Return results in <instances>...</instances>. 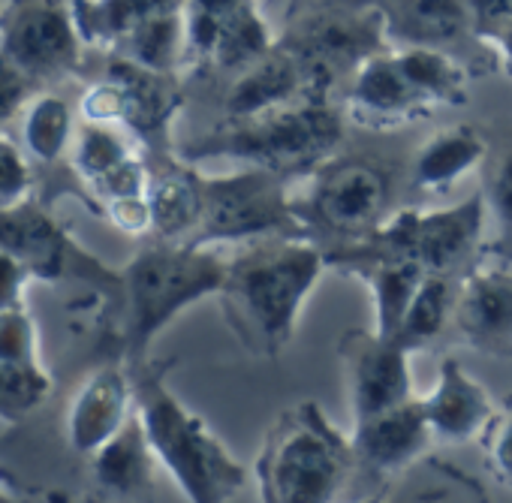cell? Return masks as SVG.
Masks as SVG:
<instances>
[{
    "label": "cell",
    "instance_id": "1",
    "mask_svg": "<svg viewBox=\"0 0 512 503\" xmlns=\"http://www.w3.org/2000/svg\"><path fill=\"white\" fill-rule=\"evenodd\" d=\"M326 269V250L317 247L314 238L244 244V250L229 257L217 293L229 332L250 356L269 362L281 359Z\"/></svg>",
    "mask_w": 512,
    "mask_h": 503
},
{
    "label": "cell",
    "instance_id": "26",
    "mask_svg": "<svg viewBox=\"0 0 512 503\" xmlns=\"http://www.w3.org/2000/svg\"><path fill=\"white\" fill-rule=\"evenodd\" d=\"M455 299H458V278L455 275H440V272H425L404 320L398 329V341L404 344L407 353L431 347L449 326L455 314Z\"/></svg>",
    "mask_w": 512,
    "mask_h": 503
},
{
    "label": "cell",
    "instance_id": "31",
    "mask_svg": "<svg viewBox=\"0 0 512 503\" xmlns=\"http://www.w3.org/2000/svg\"><path fill=\"white\" fill-rule=\"evenodd\" d=\"M0 362L43 368L40 359V332L28 305L0 311Z\"/></svg>",
    "mask_w": 512,
    "mask_h": 503
},
{
    "label": "cell",
    "instance_id": "7",
    "mask_svg": "<svg viewBox=\"0 0 512 503\" xmlns=\"http://www.w3.org/2000/svg\"><path fill=\"white\" fill-rule=\"evenodd\" d=\"M296 211L311 238L329 235L341 244L371 235L389 208V175L359 157H332L293 193Z\"/></svg>",
    "mask_w": 512,
    "mask_h": 503
},
{
    "label": "cell",
    "instance_id": "35",
    "mask_svg": "<svg viewBox=\"0 0 512 503\" xmlns=\"http://www.w3.org/2000/svg\"><path fill=\"white\" fill-rule=\"evenodd\" d=\"M40 94L16 67H10L4 61V55H0V136H4V130L19 121V115L25 112V106L31 103V97Z\"/></svg>",
    "mask_w": 512,
    "mask_h": 503
},
{
    "label": "cell",
    "instance_id": "5",
    "mask_svg": "<svg viewBox=\"0 0 512 503\" xmlns=\"http://www.w3.org/2000/svg\"><path fill=\"white\" fill-rule=\"evenodd\" d=\"M341 139L344 118L326 103V97H308L266 115L226 121V127L184 151V160H232L293 181L308 178L338 157Z\"/></svg>",
    "mask_w": 512,
    "mask_h": 503
},
{
    "label": "cell",
    "instance_id": "4",
    "mask_svg": "<svg viewBox=\"0 0 512 503\" xmlns=\"http://www.w3.org/2000/svg\"><path fill=\"white\" fill-rule=\"evenodd\" d=\"M356 467L350 434L317 401H302L266 431L253 473L260 503H338Z\"/></svg>",
    "mask_w": 512,
    "mask_h": 503
},
{
    "label": "cell",
    "instance_id": "11",
    "mask_svg": "<svg viewBox=\"0 0 512 503\" xmlns=\"http://www.w3.org/2000/svg\"><path fill=\"white\" fill-rule=\"evenodd\" d=\"M455 338L491 359H512V266L476 263L458 281Z\"/></svg>",
    "mask_w": 512,
    "mask_h": 503
},
{
    "label": "cell",
    "instance_id": "8",
    "mask_svg": "<svg viewBox=\"0 0 512 503\" xmlns=\"http://www.w3.org/2000/svg\"><path fill=\"white\" fill-rule=\"evenodd\" d=\"M85 49L70 0H7L0 10V55L37 91L76 76Z\"/></svg>",
    "mask_w": 512,
    "mask_h": 503
},
{
    "label": "cell",
    "instance_id": "3",
    "mask_svg": "<svg viewBox=\"0 0 512 503\" xmlns=\"http://www.w3.org/2000/svg\"><path fill=\"white\" fill-rule=\"evenodd\" d=\"M229 260L217 247L145 241L121 269V350L127 368L148 362L151 341L190 305L217 299Z\"/></svg>",
    "mask_w": 512,
    "mask_h": 503
},
{
    "label": "cell",
    "instance_id": "15",
    "mask_svg": "<svg viewBox=\"0 0 512 503\" xmlns=\"http://www.w3.org/2000/svg\"><path fill=\"white\" fill-rule=\"evenodd\" d=\"M350 443L359 467L377 476H392L419 464L434 446V434L428 428L422 401L410 398L401 407L353 422Z\"/></svg>",
    "mask_w": 512,
    "mask_h": 503
},
{
    "label": "cell",
    "instance_id": "37",
    "mask_svg": "<svg viewBox=\"0 0 512 503\" xmlns=\"http://www.w3.org/2000/svg\"><path fill=\"white\" fill-rule=\"evenodd\" d=\"M473 34L482 43H491L512 28V0H467Z\"/></svg>",
    "mask_w": 512,
    "mask_h": 503
},
{
    "label": "cell",
    "instance_id": "33",
    "mask_svg": "<svg viewBox=\"0 0 512 503\" xmlns=\"http://www.w3.org/2000/svg\"><path fill=\"white\" fill-rule=\"evenodd\" d=\"M34 196V169L22 145L0 136V211Z\"/></svg>",
    "mask_w": 512,
    "mask_h": 503
},
{
    "label": "cell",
    "instance_id": "6",
    "mask_svg": "<svg viewBox=\"0 0 512 503\" xmlns=\"http://www.w3.org/2000/svg\"><path fill=\"white\" fill-rule=\"evenodd\" d=\"M272 238H311L290 190V178L238 166L223 175L202 172V217L190 244H256Z\"/></svg>",
    "mask_w": 512,
    "mask_h": 503
},
{
    "label": "cell",
    "instance_id": "22",
    "mask_svg": "<svg viewBox=\"0 0 512 503\" xmlns=\"http://www.w3.org/2000/svg\"><path fill=\"white\" fill-rule=\"evenodd\" d=\"M470 31L467 0H395L383 13L386 46L446 49Z\"/></svg>",
    "mask_w": 512,
    "mask_h": 503
},
{
    "label": "cell",
    "instance_id": "18",
    "mask_svg": "<svg viewBox=\"0 0 512 503\" xmlns=\"http://www.w3.org/2000/svg\"><path fill=\"white\" fill-rule=\"evenodd\" d=\"M154 473L157 458L145 437L139 413H133L127 425L91 455V476L106 497L142 503L154 491Z\"/></svg>",
    "mask_w": 512,
    "mask_h": 503
},
{
    "label": "cell",
    "instance_id": "13",
    "mask_svg": "<svg viewBox=\"0 0 512 503\" xmlns=\"http://www.w3.org/2000/svg\"><path fill=\"white\" fill-rule=\"evenodd\" d=\"M329 82L317 76L296 49H272L263 61H256L232 82L223 112L226 121H241L266 115L308 97H323Z\"/></svg>",
    "mask_w": 512,
    "mask_h": 503
},
{
    "label": "cell",
    "instance_id": "44",
    "mask_svg": "<svg viewBox=\"0 0 512 503\" xmlns=\"http://www.w3.org/2000/svg\"><path fill=\"white\" fill-rule=\"evenodd\" d=\"M386 497L383 494H374V497H368V500H359V503H383Z\"/></svg>",
    "mask_w": 512,
    "mask_h": 503
},
{
    "label": "cell",
    "instance_id": "2",
    "mask_svg": "<svg viewBox=\"0 0 512 503\" xmlns=\"http://www.w3.org/2000/svg\"><path fill=\"white\" fill-rule=\"evenodd\" d=\"M172 368L175 359H148L130 368L145 437L187 503H229L244 488L247 473L208 422L169 389Z\"/></svg>",
    "mask_w": 512,
    "mask_h": 503
},
{
    "label": "cell",
    "instance_id": "42",
    "mask_svg": "<svg viewBox=\"0 0 512 503\" xmlns=\"http://www.w3.org/2000/svg\"><path fill=\"white\" fill-rule=\"evenodd\" d=\"M0 503H25L22 497H16L10 488H4V485H0Z\"/></svg>",
    "mask_w": 512,
    "mask_h": 503
},
{
    "label": "cell",
    "instance_id": "28",
    "mask_svg": "<svg viewBox=\"0 0 512 503\" xmlns=\"http://www.w3.org/2000/svg\"><path fill=\"white\" fill-rule=\"evenodd\" d=\"M139 151L142 148L136 145V136L127 127L82 121L76 127L73 148H70V157L67 160H70L73 175L88 190L97 178H103L106 172H112L115 166H121L124 160H130Z\"/></svg>",
    "mask_w": 512,
    "mask_h": 503
},
{
    "label": "cell",
    "instance_id": "25",
    "mask_svg": "<svg viewBox=\"0 0 512 503\" xmlns=\"http://www.w3.org/2000/svg\"><path fill=\"white\" fill-rule=\"evenodd\" d=\"M389 49L395 52L398 64L413 79V85L422 91V97L434 106V112L467 103L470 73L452 52L422 49V46H389Z\"/></svg>",
    "mask_w": 512,
    "mask_h": 503
},
{
    "label": "cell",
    "instance_id": "9",
    "mask_svg": "<svg viewBox=\"0 0 512 503\" xmlns=\"http://www.w3.org/2000/svg\"><path fill=\"white\" fill-rule=\"evenodd\" d=\"M0 247L13 250L43 284L88 281L121 302V272L106 269V263L79 247L37 196L0 211Z\"/></svg>",
    "mask_w": 512,
    "mask_h": 503
},
{
    "label": "cell",
    "instance_id": "16",
    "mask_svg": "<svg viewBox=\"0 0 512 503\" xmlns=\"http://www.w3.org/2000/svg\"><path fill=\"white\" fill-rule=\"evenodd\" d=\"M434 443L443 446H464L482 440L485 428L491 425L497 404L488 389L467 374V368L446 356L437 371V383L428 395L419 398Z\"/></svg>",
    "mask_w": 512,
    "mask_h": 503
},
{
    "label": "cell",
    "instance_id": "12",
    "mask_svg": "<svg viewBox=\"0 0 512 503\" xmlns=\"http://www.w3.org/2000/svg\"><path fill=\"white\" fill-rule=\"evenodd\" d=\"M344 115L368 130H398L434 115V106L404 73L395 52L380 49L356 67Z\"/></svg>",
    "mask_w": 512,
    "mask_h": 503
},
{
    "label": "cell",
    "instance_id": "43",
    "mask_svg": "<svg viewBox=\"0 0 512 503\" xmlns=\"http://www.w3.org/2000/svg\"><path fill=\"white\" fill-rule=\"evenodd\" d=\"M497 254H500V260H503V263H509V266H512V247H497Z\"/></svg>",
    "mask_w": 512,
    "mask_h": 503
},
{
    "label": "cell",
    "instance_id": "41",
    "mask_svg": "<svg viewBox=\"0 0 512 503\" xmlns=\"http://www.w3.org/2000/svg\"><path fill=\"white\" fill-rule=\"evenodd\" d=\"M85 503H136V500H118V497H106V494H91V497H85Z\"/></svg>",
    "mask_w": 512,
    "mask_h": 503
},
{
    "label": "cell",
    "instance_id": "40",
    "mask_svg": "<svg viewBox=\"0 0 512 503\" xmlns=\"http://www.w3.org/2000/svg\"><path fill=\"white\" fill-rule=\"evenodd\" d=\"M491 52H494V58H497V64H500V70L512 79V28L509 31H503L500 37H494L491 43H485Z\"/></svg>",
    "mask_w": 512,
    "mask_h": 503
},
{
    "label": "cell",
    "instance_id": "20",
    "mask_svg": "<svg viewBox=\"0 0 512 503\" xmlns=\"http://www.w3.org/2000/svg\"><path fill=\"white\" fill-rule=\"evenodd\" d=\"M488 139L473 124H452L428 136L410 166V178L425 193L452 190L488 160Z\"/></svg>",
    "mask_w": 512,
    "mask_h": 503
},
{
    "label": "cell",
    "instance_id": "27",
    "mask_svg": "<svg viewBox=\"0 0 512 503\" xmlns=\"http://www.w3.org/2000/svg\"><path fill=\"white\" fill-rule=\"evenodd\" d=\"M115 55H121V58L145 67V70L172 76L178 70V64L187 58L184 10L163 13V16L142 22L115 46Z\"/></svg>",
    "mask_w": 512,
    "mask_h": 503
},
{
    "label": "cell",
    "instance_id": "21",
    "mask_svg": "<svg viewBox=\"0 0 512 503\" xmlns=\"http://www.w3.org/2000/svg\"><path fill=\"white\" fill-rule=\"evenodd\" d=\"M148 202L151 238L190 244L202 217V172L193 163L166 160L154 169Z\"/></svg>",
    "mask_w": 512,
    "mask_h": 503
},
{
    "label": "cell",
    "instance_id": "38",
    "mask_svg": "<svg viewBox=\"0 0 512 503\" xmlns=\"http://www.w3.org/2000/svg\"><path fill=\"white\" fill-rule=\"evenodd\" d=\"M103 217L121 229L124 235H151V202L148 196H133V199H115L103 208Z\"/></svg>",
    "mask_w": 512,
    "mask_h": 503
},
{
    "label": "cell",
    "instance_id": "29",
    "mask_svg": "<svg viewBox=\"0 0 512 503\" xmlns=\"http://www.w3.org/2000/svg\"><path fill=\"white\" fill-rule=\"evenodd\" d=\"M272 49L275 46H272L266 19L260 16L253 0H247V4H241L238 10H232L223 19L211 64L220 70H229V73H244L256 61H263Z\"/></svg>",
    "mask_w": 512,
    "mask_h": 503
},
{
    "label": "cell",
    "instance_id": "10",
    "mask_svg": "<svg viewBox=\"0 0 512 503\" xmlns=\"http://www.w3.org/2000/svg\"><path fill=\"white\" fill-rule=\"evenodd\" d=\"M338 356L353 422L371 419L416 398L407 362L410 353L398 338H386L374 329H350L338 341Z\"/></svg>",
    "mask_w": 512,
    "mask_h": 503
},
{
    "label": "cell",
    "instance_id": "32",
    "mask_svg": "<svg viewBox=\"0 0 512 503\" xmlns=\"http://www.w3.org/2000/svg\"><path fill=\"white\" fill-rule=\"evenodd\" d=\"M485 205L512 232V136L485 160Z\"/></svg>",
    "mask_w": 512,
    "mask_h": 503
},
{
    "label": "cell",
    "instance_id": "24",
    "mask_svg": "<svg viewBox=\"0 0 512 503\" xmlns=\"http://www.w3.org/2000/svg\"><path fill=\"white\" fill-rule=\"evenodd\" d=\"M76 127L79 121L73 106L52 91H40L19 115L22 151L28 154L31 163L55 169L64 157H70Z\"/></svg>",
    "mask_w": 512,
    "mask_h": 503
},
{
    "label": "cell",
    "instance_id": "23",
    "mask_svg": "<svg viewBox=\"0 0 512 503\" xmlns=\"http://www.w3.org/2000/svg\"><path fill=\"white\" fill-rule=\"evenodd\" d=\"M88 49H115L142 22L184 10V0H70Z\"/></svg>",
    "mask_w": 512,
    "mask_h": 503
},
{
    "label": "cell",
    "instance_id": "39",
    "mask_svg": "<svg viewBox=\"0 0 512 503\" xmlns=\"http://www.w3.org/2000/svg\"><path fill=\"white\" fill-rule=\"evenodd\" d=\"M383 503H389V500H383ZM392 503H464V497L458 500V494L449 485H440V488H419V491H413V497H398Z\"/></svg>",
    "mask_w": 512,
    "mask_h": 503
},
{
    "label": "cell",
    "instance_id": "14",
    "mask_svg": "<svg viewBox=\"0 0 512 503\" xmlns=\"http://www.w3.org/2000/svg\"><path fill=\"white\" fill-rule=\"evenodd\" d=\"M136 413L133 374L121 362H103L73 395L67 413V443L79 455H94Z\"/></svg>",
    "mask_w": 512,
    "mask_h": 503
},
{
    "label": "cell",
    "instance_id": "17",
    "mask_svg": "<svg viewBox=\"0 0 512 503\" xmlns=\"http://www.w3.org/2000/svg\"><path fill=\"white\" fill-rule=\"evenodd\" d=\"M106 76L115 79L124 91V127L139 142H145V148H166L169 124L181 106L172 76L145 70L121 55L109 61Z\"/></svg>",
    "mask_w": 512,
    "mask_h": 503
},
{
    "label": "cell",
    "instance_id": "19",
    "mask_svg": "<svg viewBox=\"0 0 512 503\" xmlns=\"http://www.w3.org/2000/svg\"><path fill=\"white\" fill-rule=\"evenodd\" d=\"M326 263L329 269L350 275L371 290L374 332L395 338L425 278V269L416 263H401V260H365V257H347V254H326Z\"/></svg>",
    "mask_w": 512,
    "mask_h": 503
},
{
    "label": "cell",
    "instance_id": "34",
    "mask_svg": "<svg viewBox=\"0 0 512 503\" xmlns=\"http://www.w3.org/2000/svg\"><path fill=\"white\" fill-rule=\"evenodd\" d=\"M479 443L485 449L494 479H500L503 485L512 488V398L503 407H497V413Z\"/></svg>",
    "mask_w": 512,
    "mask_h": 503
},
{
    "label": "cell",
    "instance_id": "30",
    "mask_svg": "<svg viewBox=\"0 0 512 503\" xmlns=\"http://www.w3.org/2000/svg\"><path fill=\"white\" fill-rule=\"evenodd\" d=\"M52 395V377L46 368H25L0 362V422H25Z\"/></svg>",
    "mask_w": 512,
    "mask_h": 503
},
{
    "label": "cell",
    "instance_id": "36",
    "mask_svg": "<svg viewBox=\"0 0 512 503\" xmlns=\"http://www.w3.org/2000/svg\"><path fill=\"white\" fill-rule=\"evenodd\" d=\"M34 281H37L34 272L13 254V250L0 247V311L25 305L28 287Z\"/></svg>",
    "mask_w": 512,
    "mask_h": 503
}]
</instances>
